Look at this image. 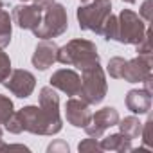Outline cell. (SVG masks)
<instances>
[{
    "label": "cell",
    "instance_id": "1",
    "mask_svg": "<svg viewBox=\"0 0 153 153\" xmlns=\"http://www.w3.org/2000/svg\"><path fill=\"white\" fill-rule=\"evenodd\" d=\"M58 61L67 67L72 65L79 70H85L88 67L99 65V52L94 42L76 38L58 49Z\"/></svg>",
    "mask_w": 153,
    "mask_h": 153
},
{
    "label": "cell",
    "instance_id": "2",
    "mask_svg": "<svg viewBox=\"0 0 153 153\" xmlns=\"http://www.w3.org/2000/svg\"><path fill=\"white\" fill-rule=\"evenodd\" d=\"M24 131H29L33 135H47L52 137L61 131L63 121L52 119L49 114H45L38 105H27L16 112Z\"/></svg>",
    "mask_w": 153,
    "mask_h": 153
},
{
    "label": "cell",
    "instance_id": "3",
    "mask_svg": "<svg viewBox=\"0 0 153 153\" xmlns=\"http://www.w3.org/2000/svg\"><path fill=\"white\" fill-rule=\"evenodd\" d=\"M67 29H68V16H67L65 6L52 2L47 7H43L42 22L33 33L40 40H52V38L61 36Z\"/></svg>",
    "mask_w": 153,
    "mask_h": 153
},
{
    "label": "cell",
    "instance_id": "4",
    "mask_svg": "<svg viewBox=\"0 0 153 153\" xmlns=\"http://www.w3.org/2000/svg\"><path fill=\"white\" fill-rule=\"evenodd\" d=\"M108 83H106V74L101 65L88 67L81 70V90L79 96L88 105H99L106 97Z\"/></svg>",
    "mask_w": 153,
    "mask_h": 153
},
{
    "label": "cell",
    "instance_id": "5",
    "mask_svg": "<svg viewBox=\"0 0 153 153\" xmlns=\"http://www.w3.org/2000/svg\"><path fill=\"white\" fill-rule=\"evenodd\" d=\"M146 22L131 9H123L117 16V34L115 42L124 45H137L146 34Z\"/></svg>",
    "mask_w": 153,
    "mask_h": 153
},
{
    "label": "cell",
    "instance_id": "6",
    "mask_svg": "<svg viewBox=\"0 0 153 153\" xmlns=\"http://www.w3.org/2000/svg\"><path fill=\"white\" fill-rule=\"evenodd\" d=\"M110 13H112L110 0H88V4L79 6L76 9V18H78L79 29L97 33Z\"/></svg>",
    "mask_w": 153,
    "mask_h": 153
},
{
    "label": "cell",
    "instance_id": "7",
    "mask_svg": "<svg viewBox=\"0 0 153 153\" xmlns=\"http://www.w3.org/2000/svg\"><path fill=\"white\" fill-rule=\"evenodd\" d=\"M2 85L13 96L20 97V99H25V97H29L34 92V88H36V78H34V74L29 72V70L15 68V70H11L9 78Z\"/></svg>",
    "mask_w": 153,
    "mask_h": 153
},
{
    "label": "cell",
    "instance_id": "8",
    "mask_svg": "<svg viewBox=\"0 0 153 153\" xmlns=\"http://www.w3.org/2000/svg\"><path fill=\"white\" fill-rule=\"evenodd\" d=\"M119 119H121V117H119V112H117L114 106H105V108L97 110L96 114H92L90 123H88L83 130H85V133H87L88 137L101 139L108 128L117 126Z\"/></svg>",
    "mask_w": 153,
    "mask_h": 153
},
{
    "label": "cell",
    "instance_id": "9",
    "mask_svg": "<svg viewBox=\"0 0 153 153\" xmlns=\"http://www.w3.org/2000/svg\"><path fill=\"white\" fill-rule=\"evenodd\" d=\"M49 85L63 94H67L68 97H74V96H79V90H81V76L72 70V68H59L56 70L51 79H49Z\"/></svg>",
    "mask_w": 153,
    "mask_h": 153
},
{
    "label": "cell",
    "instance_id": "10",
    "mask_svg": "<svg viewBox=\"0 0 153 153\" xmlns=\"http://www.w3.org/2000/svg\"><path fill=\"white\" fill-rule=\"evenodd\" d=\"M42 15L43 9L36 4H20L15 6L11 11V20L13 24H16L20 29H27V31H34L40 22H42Z\"/></svg>",
    "mask_w": 153,
    "mask_h": 153
},
{
    "label": "cell",
    "instance_id": "11",
    "mask_svg": "<svg viewBox=\"0 0 153 153\" xmlns=\"http://www.w3.org/2000/svg\"><path fill=\"white\" fill-rule=\"evenodd\" d=\"M151 74V54H137L133 59H126L123 78L126 83H142Z\"/></svg>",
    "mask_w": 153,
    "mask_h": 153
},
{
    "label": "cell",
    "instance_id": "12",
    "mask_svg": "<svg viewBox=\"0 0 153 153\" xmlns=\"http://www.w3.org/2000/svg\"><path fill=\"white\" fill-rule=\"evenodd\" d=\"M65 119L74 128H85L92 119L90 105L85 103L81 97H70L65 103Z\"/></svg>",
    "mask_w": 153,
    "mask_h": 153
},
{
    "label": "cell",
    "instance_id": "13",
    "mask_svg": "<svg viewBox=\"0 0 153 153\" xmlns=\"http://www.w3.org/2000/svg\"><path fill=\"white\" fill-rule=\"evenodd\" d=\"M58 49L59 47L52 40H40L31 58L33 67L38 70H47L49 67H52L58 61Z\"/></svg>",
    "mask_w": 153,
    "mask_h": 153
},
{
    "label": "cell",
    "instance_id": "14",
    "mask_svg": "<svg viewBox=\"0 0 153 153\" xmlns=\"http://www.w3.org/2000/svg\"><path fill=\"white\" fill-rule=\"evenodd\" d=\"M124 103L131 114L144 115V114H149L151 110V94L146 92L144 88H133L126 94Z\"/></svg>",
    "mask_w": 153,
    "mask_h": 153
},
{
    "label": "cell",
    "instance_id": "15",
    "mask_svg": "<svg viewBox=\"0 0 153 153\" xmlns=\"http://www.w3.org/2000/svg\"><path fill=\"white\" fill-rule=\"evenodd\" d=\"M38 106H40L45 114H49L52 119H59V121H61V115H59V96H58L56 88H52L51 85L40 88Z\"/></svg>",
    "mask_w": 153,
    "mask_h": 153
},
{
    "label": "cell",
    "instance_id": "16",
    "mask_svg": "<svg viewBox=\"0 0 153 153\" xmlns=\"http://www.w3.org/2000/svg\"><path fill=\"white\" fill-rule=\"evenodd\" d=\"M99 144L103 148V151H117V153H126V151H133L131 140L126 139L121 131L119 133H112L106 137L99 139Z\"/></svg>",
    "mask_w": 153,
    "mask_h": 153
},
{
    "label": "cell",
    "instance_id": "17",
    "mask_svg": "<svg viewBox=\"0 0 153 153\" xmlns=\"http://www.w3.org/2000/svg\"><path fill=\"white\" fill-rule=\"evenodd\" d=\"M117 126H119V131H121L126 139H130V140L140 137L142 123H140L139 117H135V115H128V117H124V119H119Z\"/></svg>",
    "mask_w": 153,
    "mask_h": 153
},
{
    "label": "cell",
    "instance_id": "18",
    "mask_svg": "<svg viewBox=\"0 0 153 153\" xmlns=\"http://www.w3.org/2000/svg\"><path fill=\"white\" fill-rule=\"evenodd\" d=\"M13 34V20L6 9H0V49H6L11 43Z\"/></svg>",
    "mask_w": 153,
    "mask_h": 153
},
{
    "label": "cell",
    "instance_id": "19",
    "mask_svg": "<svg viewBox=\"0 0 153 153\" xmlns=\"http://www.w3.org/2000/svg\"><path fill=\"white\" fill-rule=\"evenodd\" d=\"M97 34L103 36L106 42H110V40L115 42V34H117V16H114V15L110 13L108 18H106V20L103 22V25L99 27Z\"/></svg>",
    "mask_w": 153,
    "mask_h": 153
},
{
    "label": "cell",
    "instance_id": "20",
    "mask_svg": "<svg viewBox=\"0 0 153 153\" xmlns=\"http://www.w3.org/2000/svg\"><path fill=\"white\" fill-rule=\"evenodd\" d=\"M124 65H126V59H124V58H121V56L110 58L108 67H106V72L110 74V78H114V79H121V78H123Z\"/></svg>",
    "mask_w": 153,
    "mask_h": 153
},
{
    "label": "cell",
    "instance_id": "21",
    "mask_svg": "<svg viewBox=\"0 0 153 153\" xmlns=\"http://www.w3.org/2000/svg\"><path fill=\"white\" fill-rule=\"evenodd\" d=\"M15 105L13 101L7 97V96H2L0 94V124H6L9 121V117L15 114Z\"/></svg>",
    "mask_w": 153,
    "mask_h": 153
},
{
    "label": "cell",
    "instance_id": "22",
    "mask_svg": "<svg viewBox=\"0 0 153 153\" xmlns=\"http://www.w3.org/2000/svg\"><path fill=\"white\" fill-rule=\"evenodd\" d=\"M78 149H79L81 153H85V151H90V153H101V151H103V148H101V144H99V139H94V137L83 139V140L78 144Z\"/></svg>",
    "mask_w": 153,
    "mask_h": 153
},
{
    "label": "cell",
    "instance_id": "23",
    "mask_svg": "<svg viewBox=\"0 0 153 153\" xmlns=\"http://www.w3.org/2000/svg\"><path fill=\"white\" fill-rule=\"evenodd\" d=\"M11 59L7 56V52H4L2 49H0V83H4L7 78H9V74H11Z\"/></svg>",
    "mask_w": 153,
    "mask_h": 153
},
{
    "label": "cell",
    "instance_id": "24",
    "mask_svg": "<svg viewBox=\"0 0 153 153\" xmlns=\"http://www.w3.org/2000/svg\"><path fill=\"white\" fill-rule=\"evenodd\" d=\"M151 29L148 27L146 29V34H144V38L135 45V52L137 54H151Z\"/></svg>",
    "mask_w": 153,
    "mask_h": 153
},
{
    "label": "cell",
    "instance_id": "25",
    "mask_svg": "<svg viewBox=\"0 0 153 153\" xmlns=\"http://www.w3.org/2000/svg\"><path fill=\"white\" fill-rule=\"evenodd\" d=\"M151 124H153V119H151V115L148 117V121L142 124V131H140V137H142V142H144V146L149 149L151 146H153V140H151Z\"/></svg>",
    "mask_w": 153,
    "mask_h": 153
},
{
    "label": "cell",
    "instance_id": "26",
    "mask_svg": "<svg viewBox=\"0 0 153 153\" xmlns=\"http://www.w3.org/2000/svg\"><path fill=\"white\" fill-rule=\"evenodd\" d=\"M47 151H49V153H68L70 148H68V144H67L65 140L56 139V140H52V142L47 146Z\"/></svg>",
    "mask_w": 153,
    "mask_h": 153
},
{
    "label": "cell",
    "instance_id": "27",
    "mask_svg": "<svg viewBox=\"0 0 153 153\" xmlns=\"http://www.w3.org/2000/svg\"><path fill=\"white\" fill-rule=\"evenodd\" d=\"M151 9H153V0H144V2L140 4V9H139V16L149 24L151 22Z\"/></svg>",
    "mask_w": 153,
    "mask_h": 153
},
{
    "label": "cell",
    "instance_id": "28",
    "mask_svg": "<svg viewBox=\"0 0 153 153\" xmlns=\"http://www.w3.org/2000/svg\"><path fill=\"white\" fill-rule=\"evenodd\" d=\"M20 2H33V4H36V6H40V7L43 9V7H47L49 4H52L54 0H20Z\"/></svg>",
    "mask_w": 153,
    "mask_h": 153
},
{
    "label": "cell",
    "instance_id": "29",
    "mask_svg": "<svg viewBox=\"0 0 153 153\" xmlns=\"http://www.w3.org/2000/svg\"><path fill=\"white\" fill-rule=\"evenodd\" d=\"M151 81H153V78H151V74L148 76V78H146L144 81H142V85H144V90H146V92H149V94H151Z\"/></svg>",
    "mask_w": 153,
    "mask_h": 153
},
{
    "label": "cell",
    "instance_id": "30",
    "mask_svg": "<svg viewBox=\"0 0 153 153\" xmlns=\"http://www.w3.org/2000/svg\"><path fill=\"white\" fill-rule=\"evenodd\" d=\"M6 149H25V151H29V148L24 144H6Z\"/></svg>",
    "mask_w": 153,
    "mask_h": 153
},
{
    "label": "cell",
    "instance_id": "31",
    "mask_svg": "<svg viewBox=\"0 0 153 153\" xmlns=\"http://www.w3.org/2000/svg\"><path fill=\"white\" fill-rule=\"evenodd\" d=\"M2 133H4V130H2V124H0V149H6V142L2 140Z\"/></svg>",
    "mask_w": 153,
    "mask_h": 153
},
{
    "label": "cell",
    "instance_id": "32",
    "mask_svg": "<svg viewBox=\"0 0 153 153\" xmlns=\"http://www.w3.org/2000/svg\"><path fill=\"white\" fill-rule=\"evenodd\" d=\"M123 2H126V4H135L137 0H123Z\"/></svg>",
    "mask_w": 153,
    "mask_h": 153
},
{
    "label": "cell",
    "instance_id": "33",
    "mask_svg": "<svg viewBox=\"0 0 153 153\" xmlns=\"http://www.w3.org/2000/svg\"><path fill=\"white\" fill-rule=\"evenodd\" d=\"M0 9H4V2H2V0H0Z\"/></svg>",
    "mask_w": 153,
    "mask_h": 153
},
{
    "label": "cell",
    "instance_id": "34",
    "mask_svg": "<svg viewBox=\"0 0 153 153\" xmlns=\"http://www.w3.org/2000/svg\"><path fill=\"white\" fill-rule=\"evenodd\" d=\"M81 2H88V0H81Z\"/></svg>",
    "mask_w": 153,
    "mask_h": 153
}]
</instances>
